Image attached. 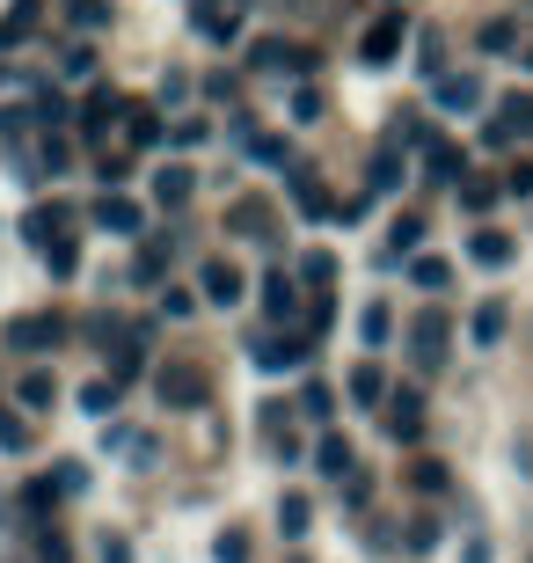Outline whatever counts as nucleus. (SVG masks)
Instances as JSON below:
<instances>
[{
	"label": "nucleus",
	"instance_id": "obj_1",
	"mask_svg": "<svg viewBox=\"0 0 533 563\" xmlns=\"http://www.w3.org/2000/svg\"><path fill=\"white\" fill-rule=\"evenodd\" d=\"M410 352L424 374H438V358H446V314H417L410 322Z\"/></svg>",
	"mask_w": 533,
	"mask_h": 563
},
{
	"label": "nucleus",
	"instance_id": "obj_2",
	"mask_svg": "<svg viewBox=\"0 0 533 563\" xmlns=\"http://www.w3.org/2000/svg\"><path fill=\"white\" fill-rule=\"evenodd\" d=\"M8 344L15 352H52L59 344V314H22V322H8Z\"/></svg>",
	"mask_w": 533,
	"mask_h": 563
},
{
	"label": "nucleus",
	"instance_id": "obj_3",
	"mask_svg": "<svg viewBox=\"0 0 533 563\" xmlns=\"http://www.w3.org/2000/svg\"><path fill=\"white\" fill-rule=\"evenodd\" d=\"M388 439H395V446H417V439H424V402H417V396L388 402Z\"/></svg>",
	"mask_w": 533,
	"mask_h": 563
},
{
	"label": "nucleus",
	"instance_id": "obj_4",
	"mask_svg": "<svg viewBox=\"0 0 533 563\" xmlns=\"http://www.w3.org/2000/svg\"><path fill=\"white\" fill-rule=\"evenodd\" d=\"M162 402H176V410H198V402H206V374L168 366V374H162Z\"/></svg>",
	"mask_w": 533,
	"mask_h": 563
},
{
	"label": "nucleus",
	"instance_id": "obj_5",
	"mask_svg": "<svg viewBox=\"0 0 533 563\" xmlns=\"http://www.w3.org/2000/svg\"><path fill=\"white\" fill-rule=\"evenodd\" d=\"M395 52H402V15H380V22L366 30V59H373V66H388Z\"/></svg>",
	"mask_w": 533,
	"mask_h": 563
},
{
	"label": "nucleus",
	"instance_id": "obj_6",
	"mask_svg": "<svg viewBox=\"0 0 533 563\" xmlns=\"http://www.w3.org/2000/svg\"><path fill=\"white\" fill-rule=\"evenodd\" d=\"M264 308H270V322H292V314H300V286H292L286 272H270L264 278Z\"/></svg>",
	"mask_w": 533,
	"mask_h": 563
},
{
	"label": "nucleus",
	"instance_id": "obj_7",
	"mask_svg": "<svg viewBox=\"0 0 533 563\" xmlns=\"http://www.w3.org/2000/svg\"><path fill=\"white\" fill-rule=\"evenodd\" d=\"M300 352H308V336H278V344H256V366H264V374H292Z\"/></svg>",
	"mask_w": 533,
	"mask_h": 563
},
{
	"label": "nucleus",
	"instance_id": "obj_8",
	"mask_svg": "<svg viewBox=\"0 0 533 563\" xmlns=\"http://www.w3.org/2000/svg\"><path fill=\"white\" fill-rule=\"evenodd\" d=\"M417 242H424V220H417V212H402V220H395V228H388V256H380V264H388V272H395V264H402V256H410Z\"/></svg>",
	"mask_w": 533,
	"mask_h": 563
},
{
	"label": "nucleus",
	"instance_id": "obj_9",
	"mask_svg": "<svg viewBox=\"0 0 533 563\" xmlns=\"http://www.w3.org/2000/svg\"><path fill=\"white\" fill-rule=\"evenodd\" d=\"M482 103V81H475V74H446V81H438V110H475Z\"/></svg>",
	"mask_w": 533,
	"mask_h": 563
},
{
	"label": "nucleus",
	"instance_id": "obj_10",
	"mask_svg": "<svg viewBox=\"0 0 533 563\" xmlns=\"http://www.w3.org/2000/svg\"><path fill=\"white\" fill-rule=\"evenodd\" d=\"M468 250H475V264H482V272H504V264H512V234L482 228V234H475V242H468Z\"/></svg>",
	"mask_w": 533,
	"mask_h": 563
},
{
	"label": "nucleus",
	"instance_id": "obj_11",
	"mask_svg": "<svg viewBox=\"0 0 533 563\" xmlns=\"http://www.w3.org/2000/svg\"><path fill=\"white\" fill-rule=\"evenodd\" d=\"M206 300L212 308H234V300H242V272H234V264H212L206 272Z\"/></svg>",
	"mask_w": 533,
	"mask_h": 563
},
{
	"label": "nucleus",
	"instance_id": "obj_12",
	"mask_svg": "<svg viewBox=\"0 0 533 563\" xmlns=\"http://www.w3.org/2000/svg\"><path fill=\"white\" fill-rule=\"evenodd\" d=\"M190 190H198V176H190V168H162V176H154V198H162V206H184Z\"/></svg>",
	"mask_w": 533,
	"mask_h": 563
},
{
	"label": "nucleus",
	"instance_id": "obj_13",
	"mask_svg": "<svg viewBox=\"0 0 533 563\" xmlns=\"http://www.w3.org/2000/svg\"><path fill=\"white\" fill-rule=\"evenodd\" d=\"M468 330H475V344H497V336H504V300H482Z\"/></svg>",
	"mask_w": 533,
	"mask_h": 563
},
{
	"label": "nucleus",
	"instance_id": "obj_14",
	"mask_svg": "<svg viewBox=\"0 0 533 563\" xmlns=\"http://www.w3.org/2000/svg\"><path fill=\"white\" fill-rule=\"evenodd\" d=\"M96 220H103V228H118V234H132V228H140V206H132V198H103V206H96Z\"/></svg>",
	"mask_w": 533,
	"mask_h": 563
},
{
	"label": "nucleus",
	"instance_id": "obj_15",
	"mask_svg": "<svg viewBox=\"0 0 533 563\" xmlns=\"http://www.w3.org/2000/svg\"><path fill=\"white\" fill-rule=\"evenodd\" d=\"M314 468H322V476H344V468H351V446H344V439H322V446H314Z\"/></svg>",
	"mask_w": 533,
	"mask_h": 563
},
{
	"label": "nucleus",
	"instance_id": "obj_16",
	"mask_svg": "<svg viewBox=\"0 0 533 563\" xmlns=\"http://www.w3.org/2000/svg\"><path fill=\"white\" fill-rule=\"evenodd\" d=\"M410 278H417V286H424V292H438V286H446V256H417V264H410Z\"/></svg>",
	"mask_w": 533,
	"mask_h": 563
},
{
	"label": "nucleus",
	"instance_id": "obj_17",
	"mask_svg": "<svg viewBox=\"0 0 533 563\" xmlns=\"http://www.w3.org/2000/svg\"><path fill=\"white\" fill-rule=\"evenodd\" d=\"M198 30H206L212 44H226L234 30H242V22H234V15H220V8H198Z\"/></svg>",
	"mask_w": 533,
	"mask_h": 563
},
{
	"label": "nucleus",
	"instance_id": "obj_18",
	"mask_svg": "<svg viewBox=\"0 0 533 563\" xmlns=\"http://www.w3.org/2000/svg\"><path fill=\"white\" fill-rule=\"evenodd\" d=\"M358 330H366V344H388V336H395V314L380 308V300H373V308H366V322H358Z\"/></svg>",
	"mask_w": 533,
	"mask_h": 563
},
{
	"label": "nucleus",
	"instance_id": "obj_19",
	"mask_svg": "<svg viewBox=\"0 0 533 563\" xmlns=\"http://www.w3.org/2000/svg\"><path fill=\"white\" fill-rule=\"evenodd\" d=\"M81 402H88V418H103L110 402H118V380H88V388H81Z\"/></svg>",
	"mask_w": 533,
	"mask_h": 563
},
{
	"label": "nucleus",
	"instance_id": "obj_20",
	"mask_svg": "<svg viewBox=\"0 0 533 563\" xmlns=\"http://www.w3.org/2000/svg\"><path fill=\"white\" fill-rule=\"evenodd\" d=\"M0 446H8V454H22V446H30V424H22L15 410H0Z\"/></svg>",
	"mask_w": 533,
	"mask_h": 563
},
{
	"label": "nucleus",
	"instance_id": "obj_21",
	"mask_svg": "<svg viewBox=\"0 0 533 563\" xmlns=\"http://www.w3.org/2000/svg\"><path fill=\"white\" fill-rule=\"evenodd\" d=\"M52 396H59V388H52V374H22V402H30V410H44Z\"/></svg>",
	"mask_w": 533,
	"mask_h": 563
},
{
	"label": "nucleus",
	"instance_id": "obj_22",
	"mask_svg": "<svg viewBox=\"0 0 533 563\" xmlns=\"http://www.w3.org/2000/svg\"><path fill=\"white\" fill-rule=\"evenodd\" d=\"M417 490H424V498H438V490H446V468H438V461H417Z\"/></svg>",
	"mask_w": 533,
	"mask_h": 563
},
{
	"label": "nucleus",
	"instance_id": "obj_23",
	"mask_svg": "<svg viewBox=\"0 0 533 563\" xmlns=\"http://www.w3.org/2000/svg\"><path fill=\"white\" fill-rule=\"evenodd\" d=\"M351 396H358V402H380V366H358V374H351Z\"/></svg>",
	"mask_w": 533,
	"mask_h": 563
},
{
	"label": "nucleus",
	"instance_id": "obj_24",
	"mask_svg": "<svg viewBox=\"0 0 533 563\" xmlns=\"http://www.w3.org/2000/svg\"><path fill=\"white\" fill-rule=\"evenodd\" d=\"M278 527H286V534H308V498H286V505H278Z\"/></svg>",
	"mask_w": 533,
	"mask_h": 563
},
{
	"label": "nucleus",
	"instance_id": "obj_25",
	"mask_svg": "<svg viewBox=\"0 0 533 563\" xmlns=\"http://www.w3.org/2000/svg\"><path fill=\"white\" fill-rule=\"evenodd\" d=\"M52 228H59V212H30V220H22V234H30V242H52Z\"/></svg>",
	"mask_w": 533,
	"mask_h": 563
},
{
	"label": "nucleus",
	"instance_id": "obj_26",
	"mask_svg": "<svg viewBox=\"0 0 533 563\" xmlns=\"http://www.w3.org/2000/svg\"><path fill=\"white\" fill-rule=\"evenodd\" d=\"M74 22H81V30H103L110 8H103V0H74Z\"/></svg>",
	"mask_w": 533,
	"mask_h": 563
},
{
	"label": "nucleus",
	"instance_id": "obj_27",
	"mask_svg": "<svg viewBox=\"0 0 533 563\" xmlns=\"http://www.w3.org/2000/svg\"><path fill=\"white\" fill-rule=\"evenodd\" d=\"M44 264H52L59 278H74V264H81V256H74V242H52V250H44Z\"/></svg>",
	"mask_w": 533,
	"mask_h": 563
},
{
	"label": "nucleus",
	"instance_id": "obj_28",
	"mask_svg": "<svg viewBox=\"0 0 533 563\" xmlns=\"http://www.w3.org/2000/svg\"><path fill=\"white\" fill-rule=\"evenodd\" d=\"M402 184V162H395V154H380V162H373V190H395Z\"/></svg>",
	"mask_w": 533,
	"mask_h": 563
},
{
	"label": "nucleus",
	"instance_id": "obj_29",
	"mask_svg": "<svg viewBox=\"0 0 533 563\" xmlns=\"http://www.w3.org/2000/svg\"><path fill=\"white\" fill-rule=\"evenodd\" d=\"M504 190H512V198H533V162H512V176H504Z\"/></svg>",
	"mask_w": 533,
	"mask_h": 563
},
{
	"label": "nucleus",
	"instance_id": "obj_30",
	"mask_svg": "<svg viewBox=\"0 0 533 563\" xmlns=\"http://www.w3.org/2000/svg\"><path fill=\"white\" fill-rule=\"evenodd\" d=\"M490 198H497L490 184H460V206H468V212H490Z\"/></svg>",
	"mask_w": 533,
	"mask_h": 563
},
{
	"label": "nucleus",
	"instance_id": "obj_31",
	"mask_svg": "<svg viewBox=\"0 0 533 563\" xmlns=\"http://www.w3.org/2000/svg\"><path fill=\"white\" fill-rule=\"evenodd\" d=\"M162 314H198V300H190L184 286H168V292H162Z\"/></svg>",
	"mask_w": 533,
	"mask_h": 563
},
{
	"label": "nucleus",
	"instance_id": "obj_32",
	"mask_svg": "<svg viewBox=\"0 0 533 563\" xmlns=\"http://www.w3.org/2000/svg\"><path fill=\"white\" fill-rule=\"evenodd\" d=\"M482 52H512V22H490L482 30Z\"/></svg>",
	"mask_w": 533,
	"mask_h": 563
},
{
	"label": "nucleus",
	"instance_id": "obj_33",
	"mask_svg": "<svg viewBox=\"0 0 533 563\" xmlns=\"http://www.w3.org/2000/svg\"><path fill=\"white\" fill-rule=\"evenodd\" d=\"M220 563H248V549H242V534H220V549H212Z\"/></svg>",
	"mask_w": 533,
	"mask_h": 563
},
{
	"label": "nucleus",
	"instance_id": "obj_34",
	"mask_svg": "<svg viewBox=\"0 0 533 563\" xmlns=\"http://www.w3.org/2000/svg\"><path fill=\"white\" fill-rule=\"evenodd\" d=\"M103 563H132V542H124V534H103Z\"/></svg>",
	"mask_w": 533,
	"mask_h": 563
},
{
	"label": "nucleus",
	"instance_id": "obj_35",
	"mask_svg": "<svg viewBox=\"0 0 533 563\" xmlns=\"http://www.w3.org/2000/svg\"><path fill=\"white\" fill-rule=\"evenodd\" d=\"M526 66H533V52H526Z\"/></svg>",
	"mask_w": 533,
	"mask_h": 563
}]
</instances>
